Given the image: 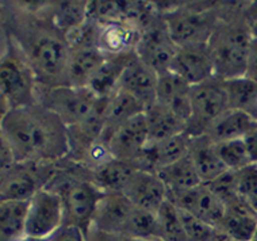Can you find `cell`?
Listing matches in <instances>:
<instances>
[{
  "label": "cell",
  "mask_w": 257,
  "mask_h": 241,
  "mask_svg": "<svg viewBox=\"0 0 257 241\" xmlns=\"http://www.w3.org/2000/svg\"><path fill=\"white\" fill-rule=\"evenodd\" d=\"M0 132L17 164L52 165L69 155L68 128L40 103L10 108Z\"/></svg>",
  "instance_id": "cell-1"
},
{
  "label": "cell",
  "mask_w": 257,
  "mask_h": 241,
  "mask_svg": "<svg viewBox=\"0 0 257 241\" xmlns=\"http://www.w3.org/2000/svg\"><path fill=\"white\" fill-rule=\"evenodd\" d=\"M5 22L11 40L34 72L38 85H65L71 48L65 36L53 25L46 7H18Z\"/></svg>",
  "instance_id": "cell-2"
},
{
  "label": "cell",
  "mask_w": 257,
  "mask_h": 241,
  "mask_svg": "<svg viewBox=\"0 0 257 241\" xmlns=\"http://www.w3.org/2000/svg\"><path fill=\"white\" fill-rule=\"evenodd\" d=\"M248 3H218L217 26L207 41L214 76L222 80L245 76L253 34L244 17Z\"/></svg>",
  "instance_id": "cell-3"
},
{
  "label": "cell",
  "mask_w": 257,
  "mask_h": 241,
  "mask_svg": "<svg viewBox=\"0 0 257 241\" xmlns=\"http://www.w3.org/2000/svg\"><path fill=\"white\" fill-rule=\"evenodd\" d=\"M49 180L46 187L57 192L62 199V225L77 226L87 232L98 202L104 194L91 182L88 170L85 175H81V171H77L76 174L64 175L61 178H53Z\"/></svg>",
  "instance_id": "cell-4"
},
{
  "label": "cell",
  "mask_w": 257,
  "mask_h": 241,
  "mask_svg": "<svg viewBox=\"0 0 257 241\" xmlns=\"http://www.w3.org/2000/svg\"><path fill=\"white\" fill-rule=\"evenodd\" d=\"M198 6L196 3H176L168 9L157 10L163 15L169 36L178 48L207 42L217 26L219 19L218 3H208L207 7Z\"/></svg>",
  "instance_id": "cell-5"
},
{
  "label": "cell",
  "mask_w": 257,
  "mask_h": 241,
  "mask_svg": "<svg viewBox=\"0 0 257 241\" xmlns=\"http://www.w3.org/2000/svg\"><path fill=\"white\" fill-rule=\"evenodd\" d=\"M102 100L87 87L38 85L37 91V103L54 112L67 128L79 125L92 115Z\"/></svg>",
  "instance_id": "cell-6"
},
{
  "label": "cell",
  "mask_w": 257,
  "mask_h": 241,
  "mask_svg": "<svg viewBox=\"0 0 257 241\" xmlns=\"http://www.w3.org/2000/svg\"><path fill=\"white\" fill-rule=\"evenodd\" d=\"M37 91L36 75L11 40L10 50L0 57V94L10 107L17 108L37 103Z\"/></svg>",
  "instance_id": "cell-7"
},
{
  "label": "cell",
  "mask_w": 257,
  "mask_h": 241,
  "mask_svg": "<svg viewBox=\"0 0 257 241\" xmlns=\"http://www.w3.org/2000/svg\"><path fill=\"white\" fill-rule=\"evenodd\" d=\"M191 115L186 132L191 137L203 136L218 116L229 110L225 80L211 79L191 87Z\"/></svg>",
  "instance_id": "cell-8"
},
{
  "label": "cell",
  "mask_w": 257,
  "mask_h": 241,
  "mask_svg": "<svg viewBox=\"0 0 257 241\" xmlns=\"http://www.w3.org/2000/svg\"><path fill=\"white\" fill-rule=\"evenodd\" d=\"M178 49L169 36L163 15L157 11L141 29V36L136 46L138 58L157 75H161L171 71Z\"/></svg>",
  "instance_id": "cell-9"
},
{
  "label": "cell",
  "mask_w": 257,
  "mask_h": 241,
  "mask_svg": "<svg viewBox=\"0 0 257 241\" xmlns=\"http://www.w3.org/2000/svg\"><path fill=\"white\" fill-rule=\"evenodd\" d=\"M64 223L61 197L52 188L41 187L29 199L26 217V237L48 240Z\"/></svg>",
  "instance_id": "cell-10"
},
{
  "label": "cell",
  "mask_w": 257,
  "mask_h": 241,
  "mask_svg": "<svg viewBox=\"0 0 257 241\" xmlns=\"http://www.w3.org/2000/svg\"><path fill=\"white\" fill-rule=\"evenodd\" d=\"M148 143L149 130L147 118L145 112H141L122 124L107 141L106 148L111 159L137 165Z\"/></svg>",
  "instance_id": "cell-11"
},
{
  "label": "cell",
  "mask_w": 257,
  "mask_h": 241,
  "mask_svg": "<svg viewBox=\"0 0 257 241\" xmlns=\"http://www.w3.org/2000/svg\"><path fill=\"white\" fill-rule=\"evenodd\" d=\"M173 205L203 221L213 228H218L225 214V205L207 184H199L188 191L168 197Z\"/></svg>",
  "instance_id": "cell-12"
},
{
  "label": "cell",
  "mask_w": 257,
  "mask_h": 241,
  "mask_svg": "<svg viewBox=\"0 0 257 241\" xmlns=\"http://www.w3.org/2000/svg\"><path fill=\"white\" fill-rule=\"evenodd\" d=\"M171 71L186 80L191 87L211 79L214 76V64L207 42L179 48Z\"/></svg>",
  "instance_id": "cell-13"
},
{
  "label": "cell",
  "mask_w": 257,
  "mask_h": 241,
  "mask_svg": "<svg viewBox=\"0 0 257 241\" xmlns=\"http://www.w3.org/2000/svg\"><path fill=\"white\" fill-rule=\"evenodd\" d=\"M122 194L136 207L151 211L153 214L168 199V191L157 174L140 168L130 176Z\"/></svg>",
  "instance_id": "cell-14"
},
{
  "label": "cell",
  "mask_w": 257,
  "mask_h": 241,
  "mask_svg": "<svg viewBox=\"0 0 257 241\" xmlns=\"http://www.w3.org/2000/svg\"><path fill=\"white\" fill-rule=\"evenodd\" d=\"M159 75L145 65L134 53L126 64L119 80V89L137 99L144 107H149L156 102Z\"/></svg>",
  "instance_id": "cell-15"
},
{
  "label": "cell",
  "mask_w": 257,
  "mask_h": 241,
  "mask_svg": "<svg viewBox=\"0 0 257 241\" xmlns=\"http://www.w3.org/2000/svg\"><path fill=\"white\" fill-rule=\"evenodd\" d=\"M134 205L122 192L103 194L93 213L91 225L92 228L114 234H123L128 217Z\"/></svg>",
  "instance_id": "cell-16"
},
{
  "label": "cell",
  "mask_w": 257,
  "mask_h": 241,
  "mask_svg": "<svg viewBox=\"0 0 257 241\" xmlns=\"http://www.w3.org/2000/svg\"><path fill=\"white\" fill-rule=\"evenodd\" d=\"M191 136L187 132L161 140L157 143H148L144 149L137 167L140 170L157 172L163 167L172 164L188 155Z\"/></svg>",
  "instance_id": "cell-17"
},
{
  "label": "cell",
  "mask_w": 257,
  "mask_h": 241,
  "mask_svg": "<svg viewBox=\"0 0 257 241\" xmlns=\"http://www.w3.org/2000/svg\"><path fill=\"white\" fill-rule=\"evenodd\" d=\"M191 85L172 71L159 75L156 88V102L169 108L176 115L188 122L191 115ZM187 128V126H186Z\"/></svg>",
  "instance_id": "cell-18"
},
{
  "label": "cell",
  "mask_w": 257,
  "mask_h": 241,
  "mask_svg": "<svg viewBox=\"0 0 257 241\" xmlns=\"http://www.w3.org/2000/svg\"><path fill=\"white\" fill-rule=\"evenodd\" d=\"M188 157L192 161L196 172L199 175L200 182L203 184L213 182L214 179H217L227 171L218 155L217 144L211 139H208L206 134L191 137Z\"/></svg>",
  "instance_id": "cell-19"
},
{
  "label": "cell",
  "mask_w": 257,
  "mask_h": 241,
  "mask_svg": "<svg viewBox=\"0 0 257 241\" xmlns=\"http://www.w3.org/2000/svg\"><path fill=\"white\" fill-rule=\"evenodd\" d=\"M104 60L106 54L99 48H71L65 71V85L88 87Z\"/></svg>",
  "instance_id": "cell-20"
},
{
  "label": "cell",
  "mask_w": 257,
  "mask_h": 241,
  "mask_svg": "<svg viewBox=\"0 0 257 241\" xmlns=\"http://www.w3.org/2000/svg\"><path fill=\"white\" fill-rule=\"evenodd\" d=\"M217 229L239 241H250L257 232V214L248 202L237 199L225 205V214Z\"/></svg>",
  "instance_id": "cell-21"
},
{
  "label": "cell",
  "mask_w": 257,
  "mask_h": 241,
  "mask_svg": "<svg viewBox=\"0 0 257 241\" xmlns=\"http://www.w3.org/2000/svg\"><path fill=\"white\" fill-rule=\"evenodd\" d=\"M140 36V29L127 21L100 25L98 46L107 56L136 52Z\"/></svg>",
  "instance_id": "cell-22"
},
{
  "label": "cell",
  "mask_w": 257,
  "mask_h": 241,
  "mask_svg": "<svg viewBox=\"0 0 257 241\" xmlns=\"http://www.w3.org/2000/svg\"><path fill=\"white\" fill-rule=\"evenodd\" d=\"M145 111V107L137 99L132 96L122 89H118L107 99L106 112H104V128H103L100 143L106 147L107 141L110 140L112 133L126 120L132 119L133 116Z\"/></svg>",
  "instance_id": "cell-23"
},
{
  "label": "cell",
  "mask_w": 257,
  "mask_h": 241,
  "mask_svg": "<svg viewBox=\"0 0 257 241\" xmlns=\"http://www.w3.org/2000/svg\"><path fill=\"white\" fill-rule=\"evenodd\" d=\"M136 170H138V167L133 163L110 159L92 170H88V174L91 182L100 191L107 194L123 191L124 186Z\"/></svg>",
  "instance_id": "cell-24"
},
{
  "label": "cell",
  "mask_w": 257,
  "mask_h": 241,
  "mask_svg": "<svg viewBox=\"0 0 257 241\" xmlns=\"http://www.w3.org/2000/svg\"><path fill=\"white\" fill-rule=\"evenodd\" d=\"M254 124L256 120L248 112L229 108L214 120L206 132V136L215 144L244 139Z\"/></svg>",
  "instance_id": "cell-25"
},
{
  "label": "cell",
  "mask_w": 257,
  "mask_h": 241,
  "mask_svg": "<svg viewBox=\"0 0 257 241\" xmlns=\"http://www.w3.org/2000/svg\"><path fill=\"white\" fill-rule=\"evenodd\" d=\"M136 52H128L115 56H107L104 63L100 67L96 75L89 81L87 88L92 91L100 99H108L112 94H115L119 89L120 75L123 72L126 64Z\"/></svg>",
  "instance_id": "cell-26"
},
{
  "label": "cell",
  "mask_w": 257,
  "mask_h": 241,
  "mask_svg": "<svg viewBox=\"0 0 257 241\" xmlns=\"http://www.w3.org/2000/svg\"><path fill=\"white\" fill-rule=\"evenodd\" d=\"M144 112L149 130V143H157L186 132V122L159 102L151 104Z\"/></svg>",
  "instance_id": "cell-27"
},
{
  "label": "cell",
  "mask_w": 257,
  "mask_h": 241,
  "mask_svg": "<svg viewBox=\"0 0 257 241\" xmlns=\"http://www.w3.org/2000/svg\"><path fill=\"white\" fill-rule=\"evenodd\" d=\"M156 174L163 180V183L168 191V197L188 191L191 188L202 184L199 175L196 172L195 167L192 164L188 155L172 164L163 167Z\"/></svg>",
  "instance_id": "cell-28"
},
{
  "label": "cell",
  "mask_w": 257,
  "mask_h": 241,
  "mask_svg": "<svg viewBox=\"0 0 257 241\" xmlns=\"http://www.w3.org/2000/svg\"><path fill=\"white\" fill-rule=\"evenodd\" d=\"M29 201H0V241H22L26 238Z\"/></svg>",
  "instance_id": "cell-29"
},
{
  "label": "cell",
  "mask_w": 257,
  "mask_h": 241,
  "mask_svg": "<svg viewBox=\"0 0 257 241\" xmlns=\"http://www.w3.org/2000/svg\"><path fill=\"white\" fill-rule=\"evenodd\" d=\"M46 13L58 30L67 36L88 19V2H56L48 3Z\"/></svg>",
  "instance_id": "cell-30"
},
{
  "label": "cell",
  "mask_w": 257,
  "mask_h": 241,
  "mask_svg": "<svg viewBox=\"0 0 257 241\" xmlns=\"http://www.w3.org/2000/svg\"><path fill=\"white\" fill-rule=\"evenodd\" d=\"M229 108L250 114L257 103V83L246 76L225 80Z\"/></svg>",
  "instance_id": "cell-31"
},
{
  "label": "cell",
  "mask_w": 257,
  "mask_h": 241,
  "mask_svg": "<svg viewBox=\"0 0 257 241\" xmlns=\"http://www.w3.org/2000/svg\"><path fill=\"white\" fill-rule=\"evenodd\" d=\"M157 219V237L164 241H187L186 233L183 229L179 210L171 201L163 203L156 213Z\"/></svg>",
  "instance_id": "cell-32"
},
{
  "label": "cell",
  "mask_w": 257,
  "mask_h": 241,
  "mask_svg": "<svg viewBox=\"0 0 257 241\" xmlns=\"http://www.w3.org/2000/svg\"><path fill=\"white\" fill-rule=\"evenodd\" d=\"M122 236L132 237V238L141 241L156 238L157 237V219H156V214L134 206Z\"/></svg>",
  "instance_id": "cell-33"
},
{
  "label": "cell",
  "mask_w": 257,
  "mask_h": 241,
  "mask_svg": "<svg viewBox=\"0 0 257 241\" xmlns=\"http://www.w3.org/2000/svg\"><path fill=\"white\" fill-rule=\"evenodd\" d=\"M218 155L227 171H239L246 165L252 164L244 139L231 140L217 144Z\"/></svg>",
  "instance_id": "cell-34"
},
{
  "label": "cell",
  "mask_w": 257,
  "mask_h": 241,
  "mask_svg": "<svg viewBox=\"0 0 257 241\" xmlns=\"http://www.w3.org/2000/svg\"><path fill=\"white\" fill-rule=\"evenodd\" d=\"M179 215L182 219L183 229L186 233L187 241H213V237L215 234L217 228L210 226L203 221H200L190 213H187L184 210L179 209Z\"/></svg>",
  "instance_id": "cell-35"
},
{
  "label": "cell",
  "mask_w": 257,
  "mask_h": 241,
  "mask_svg": "<svg viewBox=\"0 0 257 241\" xmlns=\"http://www.w3.org/2000/svg\"><path fill=\"white\" fill-rule=\"evenodd\" d=\"M210 190L217 195L223 205L231 203L237 199H242L237 192V184H235V174L234 171H226L225 174L214 179L213 182L207 183Z\"/></svg>",
  "instance_id": "cell-36"
},
{
  "label": "cell",
  "mask_w": 257,
  "mask_h": 241,
  "mask_svg": "<svg viewBox=\"0 0 257 241\" xmlns=\"http://www.w3.org/2000/svg\"><path fill=\"white\" fill-rule=\"evenodd\" d=\"M237 192L244 201L250 202L257 198V164L246 165L242 170L235 171Z\"/></svg>",
  "instance_id": "cell-37"
},
{
  "label": "cell",
  "mask_w": 257,
  "mask_h": 241,
  "mask_svg": "<svg viewBox=\"0 0 257 241\" xmlns=\"http://www.w3.org/2000/svg\"><path fill=\"white\" fill-rule=\"evenodd\" d=\"M48 241H85V232L77 226L62 225Z\"/></svg>",
  "instance_id": "cell-38"
},
{
  "label": "cell",
  "mask_w": 257,
  "mask_h": 241,
  "mask_svg": "<svg viewBox=\"0 0 257 241\" xmlns=\"http://www.w3.org/2000/svg\"><path fill=\"white\" fill-rule=\"evenodd\" d=\"M85 241H141L132 238V237L122 236V234H114V233H107L99 230L96 228L89 226L85 232Z\"/></svg>",
  "instance_id": "cell-39"
},
{
  "label": "cell",
  "mask_w": 257,
  "mask_h": 241,
  "mask_svg": "<svg viewBox=\"0 0 257 241\" xmlns=\"http://www.w3.org/2000/svg\"><path fill=\"white\" fill-rule=\"evenodd\" d=\"M15 164L17 163H15L13 155L10 152L9 145H7L3 134L0 132V178L5 174H7Z\"/></svg>",
  "instance_id": "cell-40"
},
{
  "label": "cell",
  "mask_w": 257,
  "mask_h": 241,
  "mask_svg": "<svg viewBox=\"0 0 257 241\" xmlns=\"http://www.w3.org/2000/svg\"><path fill=\"white\" fill-rule=\"evenodd\" d=\"M245 76L257 83V37L254 36H253L252 44H250V49H249L248 64H246Z\"/></svg>",
  "instance_id": "cell-41"
},
{
  "label": "cell",
  "mask_w": 257,
  "mask_h": 241,
  "mask_svg": "<svg viewBox=\"0 0 257 241\" xmlns=\"http://www.w3.org/2000/svg\"><path fill=\"white\" fill-rule=\"evenodd\" d=\"M244 143L248 149L249 156L252 163L257 164V122L252 126V129L249 130L248 134L244 137Z\"/></svg>",
  "instance_id": "cell-42"
},
{
  "label": "cell",
  "mask_w": 257,
  "mask_h": 241,
  "mask_svg": "<svg viewBox=\"0 0 257 241\" xmlns=\"http://www.w3.org/2000/svg\"><path fill=\"white\" fill-rule=\"evenodd\" d=\"M244 17L252 30V34L257 37V2H249L245 7Z\"/></svg>",
  "instance_id": "cell-43"
},
{
  "label": "cell",
  "mask_w": 257,
  "mask_h": 241,
  "mask_svg": "<svg viewBox=\"0 0 257 241\" xmlns=\"http://www.w3.org/2000/svg\"><path fill=\"white\" fill-rule=\"evenodd\" d=\"M10 108L11 107H10L9 102L3 98V95L0 94V124H2V120L6 116V114L10 111Z\"/></svg>",
  "instance_id": "cell-44"
},
{
  "label": "cell",
  "mask_w": 257,
  "mask_h": 241,
  "mask_svg": "<svg viewBox=\"0 0 257 241\" xmlns=\"http://www.w3.org/2000/svg\"><path fill=\"white\" fill-rule=\"evenodd\" d=\"M213 241H239L237 240V238H234V237L229 236V234H226V233L221 232V230H215V234H214L213 237Z\"/></svg>",
  "instance_id": "cell-45"
},
{
  "label": "cell",
  "mask_w": 257,
  "mask_h": 241,
  "mask_svg": "<svg viewBox=\"0 0 257 241\" xmlns=\"http://www.w3.org/2000/svg\"><path fill=\"white\" fill-rule=\"evenodd\" d=\"M248 203H249V205H250V207H252V209H253V211H254V213H256V214H257V198L252 199V201L248 202Z\"/></svg>",
  "instance_id": "cell-46"
},
{
  "label": "cell",
  "mask_w": 257,
  "mask_h": 241,
  "mask_svg": "<svg viewBox=\"0 0 257 241\" xmlns=\"http://www.w3.org/2000/svg\"><path fill=\"white\" fill-rule=\"evenodd\" d=\"M249 115L252 116L253 119H254L257 122V103H256V106L253 107V110H252V111H250V114H249Z\"/></svg>",
  "instance_id": "cell-47"
},
{
  "label": "cell",
  "mask_w": 257,
  "mask_h": 241,
  "mask_svg": "<svg viewBox=\"0 0 257 241\" xmlns=\"http://www.w3.org/2000/svg\"><path fill=\"white\" fill-rule=\"evenodd\" d=\"M22 241H48V240H38V238H31V237H26V238H23Z\"/></svg>",
  "instance_id": "cell-48"
},
{
  "label": "cell",
  "mask_w": 257,
  "mask_h": 241,
  "mask_svg": "<svg viewBox=\"0 0 257 241\" xmlns=\"http://www.w3.org/2000/svg\"><path fill=\"white\" fill-rule=\"evenodd\" d=\"M142 241H164V240H161V238H159V237H156V238H151V240H142Z\"/></svg>",
  "instance_id": "cell-49"
},
{
  "label": "cell",
  "mask_w": 257,
  "mask_h": 241,
  "mask_svg": "<svg viewBox=\"0 0 257 241\" xmlns=\"http://www.w3.org/2000/svg\"><path fill=\"white\" fill-rule=\"evenodd\" d=\"M250 241H257V232L254 233V236H253V238Z\"/></svg>",
  "instance_id": "cell-50"
}]
</instances>
